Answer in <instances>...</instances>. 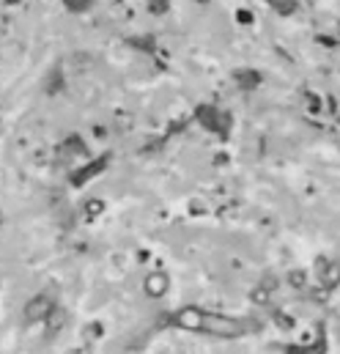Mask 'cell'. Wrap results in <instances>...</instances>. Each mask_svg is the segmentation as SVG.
Here are the masks:
<instances>
[{
    "mask_svg": "<svg viewBox=\"0 0 340 354\" xmlns=\"http://www.w3.org/2000/svg\"><path fill=\"white\" fill-rule=\"evenodd\" d=\"M173 324L189 333H203V335H214V338H239L245 335L247 324L239 319H231L225 313H211V310H200V308H181L173 313Z\"/></svg>",
    "mask_w": 340,
    "mask_h": 354,
    "instance_id": "obj_1",
    "label": "cell"
},
{
    "mask_svg": "<svg viewBox=\"0 0 340 354\" xmlns=\"http://www.w3.org/2000/svg\"><path fill=\"white\" fill-rule=\"evenodd\" d=\"M53 299L47 297V294H41V297H36L30 305H28V322H36V319H47V316H53Z\"/></svg>",
    "mask_w": 340,
    "mask_h": 354,
    "instance_id": "obj_2",
    "label": "cell"
},
{
    "mask_svg": "<svg viewBox=\"0 0 340 354\" xmlns=\"http://www.w3.org/2000/svg\"><path fill=\"white\" fill-rule=\"evenodd\" d=\"M165 286H168V283H165V277H151V280L146 283V288H149L154 297H160V294L165 291Z\"/></svg>",
    "mask_w": 340,
    "mask_h": 354,
    "instance_id": "obj_3",
    "label": "cell"
},
{
    "mask_svg": "<svg viewBox=\"0 0 340 354\" xmlns=\"http://www.w3.org/2000/svg\"><path fill=\"white\" fill-rule=\"evenodd\" d=\"M338 280H340V266L332 264L330 266V274L324 277V286H327V288H332V286H338Z\"/></svg>",
    "mask_w": 340,
    "mask_h": 354,
    "instance_id": "obj_4",
    "label": "cell"
}]
</instances>
